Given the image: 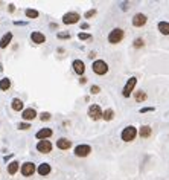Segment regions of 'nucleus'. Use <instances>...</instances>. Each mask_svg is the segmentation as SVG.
<instances>
[{"mask_svg":"<svg viewBox=\"0 0 169 180\" xmlns=\"http://www.w3.org/2000/svg\"><path fill=\"white\" fill-rule=\"evenodd\" d=\"M124 37H125L124 29H121V28H114V29L108 34V43H111V45H117V43H121V41L124 40Z\"/></svg>","mask_w":169,"mask_h":180,"instance_id":"f257e3e1","label":"nucleus"},{"mask_svg":"<svg viewBox=\"0 0 169 180\" xmlns=\"http://www.w3.org/2000/svg\"><path fill=\"white\" fill-rule=\"evenodd\" d=\"M136 136H137V128L133 127V125L125 127V128L122 130V133H121V137H122L124 142H131V140H134Z\"/></svg>","mask_w":169,"mask_h":180,"instance_id":"f03ea898","label":"nucleus"},{"mask_svg":"<svg viewBox=\"0 0 169 180\" xmlns=\"http://www.w3.org/2000/svg\"><path fill=\"white\" fill-rule=\"evenodd\" d=\"M91 69H93V72H94L96 75H105V73L108 72V64H107L104 60H96V61L93 63Z\"/></svg>","mask_w":169,"mask_h":180,"instance_id":"7ed1b4c3","label":"nucleus"},{"mask_svg":"<svg viewBox=\"0 0 169 180\" xmlns=\"http://www.w3.org/2000/svg\"><path fill=\"white\" fill-rule=\"evenodd\" d=\"M88 116H90L93 121H98V119H101V118L104 116V112L101 110V107H99L98 104H91V105L88 107Z\"/></svg>","mask_w":169,"mask_h":180,"instance_id":"20e7f679","label":"nucleus"},{"mask_svg":"<svg viewBox=\"0 0 169 180\" xmlns=\"http://www.w3.org/2000/svg\"><path fill=\"white\" fill-rule=\"evenodd\" d=\"M136 84H137V78H136V76H131V78H129V80L127 81L125 87H124L122 95H124L125 98H128V96L133 93V90H134V87H136Z\"/></svg>","mask_w":169,"mask_h":180,"instance_id":"39448f33","label":"nucleus"},{"mask_svg":"<svg viewBox=\"0 0 169 180\" xmlns=\"http://www.w3.org/2000/svg\"><path fill=\"white\" fill-rule=\"evenodd\" d=\"M90 153H91V147H90V145H85V143L78 145V147L75 148V156H76V157H87Z\"/></svg>","mask_w":169,"mask_h":180,"instance_id":"423d86ee","label":"nucleus"},{"mask_svg":"<svg viewBox=\"0 0 169 180\" xmlns=\"http://www.w3.org/2000/svg\"><path fill=\"white\" fill-rule=\"evenodd\" d=\"M79 14L78 12H67V14H64V17H63V23L64 25H73V23H78L79 22Z\"/></svg>","mask_w":169,"mask_h":180,"instance_id":"0eeeda50","label":"nucleus"},{"mask_svg":"<svg viewBox=\"0 0 169 180\" xmlns=\"http://www.w3.org/2000/svg\"><path fill=\"white\" fill-rule=\"evenodd\" d=\"M146 22H148V18H146V15H145V14H142V12H139V14H136V15L133 17V26H136V28H142V26H145V25H146Z\"/></svg>","mask_w":169,"mask_h":180,"instance_id":"6e6552de","label":"nucleus"},{"mask_svg":"<svg viewBox=\"0 0 169 180\" xmlns=\"http://www.w3.org/2000/svg\"><path fill=\"white\" fill-rule=\"evenodd\" d=\"M34 173H35V165H34L32 162H25V163L21 165V174H23L25 177H31Z\"/></svg>","mask_w":169,"mask_h":180,"instance_id":"1a4fd4ad","label":"nucleus"},{"mask_svg":"<svg viewBox=\"0 0 169 180\" xmlns=\"http://www.w3.org/2000/svg\"><path fill=\"white\" fill-rule=\"evenodd\" d=\"M37 150L43 153V154H47V153H50L52 151V143L49 142V140H40L38 143H37Z\"/></svg>","mask_w":169,"mask_h":180,"instance_id":"9d476101","label":"nucleus"},{"mask_svg":"<svg viewBox=\"0 0 169 180\" xmlns=\"http://www.w3.org/2000/svg\"><path fill=\"white\" fill-rule=\"evenodd\" d=\"M21 118H23L25 121H32V119L37 118V112H35L34 108H26V110H23Z\"/></svg>","mask_w":169,"mask_h":180,"instance_id":"9b49d317","label":"nucleus"},{"mask_svg":"<svg viewBox=\"0 0 169 180\" xmlns=\"http://www.w3.org/2000/svg\"><path fill=\"white\" fill-rule=\"evenodd\" d=\"M72 67H73V70H75L78 75H83V73L85 72V66L81 60H75L73 64H72Z\"/></svg>","mask_w":169,"mask_h":180,"instance_id":"f8f14e48","label":"nucleus"},{"mask_svg":"<svg viewBox=\"0 0 169 180\" xmlns=\"http://www.w3.org/2000/svg\"><path fill=\"white\" fill-rule=\"evenodd\" d=\"M56 147H58L60 150H69V148L72 147V142H70L69 139H66V137H61V139L56 140Z\"/></svg>","mask_w":169,"mask_h":180,"instance_id":"ddd939ff","label":"nucleus"},{"mask_svg":"<svg viewBox=\"0 0 169 180\" xmlns=\"http://www.w3.org/2000/svg\"><path fill=\"white\" fill-rule=\"evenodd\" d=\"M31 40L35 45H41V43L46 41V37H44V34H41V32H32L31 34Z\"/></svg>","mask_w":169,"mask_h":180,"instance_id":"4468645a","label":"nucleus"},{"mask_svg":"<svg viewBox=\"0 0 169 180\" xmlns=\"http://www.w3.org/2000/svg\"><path fill=\"white\" fill-rule=\"evenodd\" d=\"M50 136H52V130H50V128H43V130H40V131L37 133V139L46 140V139L50 137Z\"/></svg>","mask_w":169,"mask_h":180,"instance_id":"2eb2a0df","label":"nucleus"},{"mask_svg":"<svg viewBox=\"0 0 169 180\" xmlns=\"http://www.w3.org/2000/svg\"><path fill=\"white\" fill-rule=\"evenodd\" d=\"M11 40H12V34H11V32L5 34V35L2 37V40H0V47H2V49L8 47V45L11 43Z\"/></svg>","mask_w":169,"mask_h":180,"instance_id":"dca6fc26","label":"nucleus"},{"mask_svg":"<svg viewBox=\"0 0 169 180\" xmlns=\"http://www.w3.org/2000/svg\"><path fill=\"white\" fill-rule=\"evenodd\" d=\"M157 28H159L160 34H163V35H169V23L168 22H160V23L157 25Z\"/></svg>","mask_w":169,"mask_h":180,"instance_id":"f3484780","label":"nucleus"},{"mask_svg":"<svg viewBox=\"0 0 169 180\" xmlns=\"http://www.w3.org/2000/svg\"><path fill=\"white\" fill-rule=\"evenodd\" d=\"M11 107H12V110L20 112V110H23V101H21V99H18V98H15V99H12Z\"/></svg>","mask_w":169,"mask_h":180,"instance_id":"a211bd4d","label":"nucleus"},{"mask_svg":"<svg viewBox=\"0 0 169 180\" xmlns=\"http://www.w3.org/2000/svg\"><path fill=\"white\" fill-rule=\"evenodd\" d=\"M49 173H50V165L49 163H41L38 166V174L40 176H47Z\"/></svg>","mask_w":169,"mask_h":180,"instance_id":"6ab92c4d","label":"nucleus"},{"mask_svg":"<svg viewBox=\"0 0 169 180\" xmlns=\"http://www.w3.org/2000/svg\"><path fill=\"white\" fill-rule=\"evenodd\" d=\"M18 168H20L18 162H15V160H14V162H11V163L8 165V173H9L11 176H14V174L18 171Z\"/></svg>","mask_w":169,"mask_h":180,"instance_id":"aec40b11","label":"nucleus"},{"mask_svg":"<svg viewBox=\"0 0 169 180\" xmlns=\"http://www.w3.org/2000/svg\"><path fill=\"white\" fill-rule=\"evenodd\" d=\"M151 131H152V130H151V127H149V125H143V127H140V136H142V137H145V139L151 136Z\"/></svg>","mask_w":169,"mask_h":180,"instance_id":"412c9836","label":"nucleus"},{"mask_svg":"<svg viewBox=\"0 0 169 180\" xmlns=\"http://www.w3.org/2000/svg\"><path fill=\"white\" fill-rule=\"evenodd\" d=\"M114 118V112L111 110V108H107L105 112H104V116H102V119H105V121H111Z\"/></svg>","mask_w":169,"mask_h":180,"instance_id":"4be33fe9","label":"nucleus"},{"mask_svg":"<svg viewBox=\"0 0 169 180\" xmlns=\"http://www.w3.org/2000/svg\"><path fill=\"white\" fill-rule=\"evenodd\" d=\"M145 99H146V93H145L143 90L136 92V101H137V102H143Z\"/></svg>","mask_w":169,"mask_h":180,"instance_id":"5701e85b","label":"nucleus"},{"mask_svg":"<svg viewBox=\"0 0 169 180\" xmlns=\"http://www.w3.org/2000/svg\"><path fill=\"white\" fill-rule=\"evenodd\" d=\"M9 87H11V80L3 78V80L0 81V90H8Z\"/></svg>","mask_w":169,"mask_h":180,"instance_id":"b1692460","label":"nucleus"},{"mask_svg":"<svg viewBox=\"0 0 169 180\" xmlns=\"http://www.w3.org/2000/svg\"><path fill=\"white\" fill-rule=\"evenodd\" d=\"M26 17L28 18H37L38 17V11H35V9H26Z\"/></svg>","mask_w":169,"mask_h":180,"instance_id":"393cba45","label":"nucleus"},{"mask_svg":"<svg viewBox=\"0 0 169 180\" xmlns=\"http://www.w3.org/2000/svg\"><path fill=\"white\" fill-rule=\"evenodd\" d=\"M78 38L79 40H88V38H91V35L90 34H84V32H79L78 34Z\"/></svg>","mask_w":169,"mask_h":180,"instance_id":"a878e982","label":"nucleus"},{"mask_svg":"<svg viewBox=\"0 0 169 180\" xmlns=\"http://www.w3.org/2000/svg\"><path fill=\"white\" fill-rule=\"evenodd\" d=\"M40 119H41V121H49V119H50V113H47V112L44 113V112H43L41 115H40Z\"/></svg>","mask_w":169,"mask_h":180,"instance_id":"bb28decb","label":"nucleus"},{"mask_svg":"<svg viewBox=\"0 0 169 180\" xmlns=\"http://www.w3.org/2000/svg\"><path fill=\"white\" fill-rule=\"evenodd\" d=\"M94 14H96V9H90V11H87V12H85V18H90V17H93V15H94Z\"/></svg>","mask_w":169,"mask_h":180,"instance_id":"cd10ccee","label":"nucleus"},{"mask_svg":"<svg viewBox=\"0 0 169 180\" xmlns=\"http://www.w3.org/2000/svg\"><path fill=\"white\" fill-rule=\"evenodd\" d=\"M142 46H143V40H142V38L134 40V47H142Z\"/></svg>","mask_w":169,"mask_h":180,"instance_id":"c85d7f7f","label":"nucleus"},{"mask_svg":"<svg viewBox=\"0 0 169 180\" xmlns=\"http://www.w3.org/2000/svg\"><path fill=\"white\" fill-rule=\"evenodd\" d=\"M90 92H91L93 95H98V93L101 92V89H99L98 86H91V87H90Z\"/></svg>","mask_w":169,"mask_h":180,"instance_id":"c756f323","label":"nucleus"},{"mask_svg":"<svg viewBox=\"0 0 169 180\" xmlns=\"http://www.w3.org/2000/svg\"><path fill=\"white\" fill-rule=\"evenodd\" d=\"M58 38H70V34H66V32H60V34H58Z\"/></svg>","mask_w":169,"mask_h":180,"instance_id":"7c9ffc66","label":"nucleus"},{"mask_svg":"<svg viewBox=\"0 0 169 180\" xmlns=\"http://www.w3.org/2000/svg\"><path fill=\"white\" fill-rule=\"evenodd\" d=\"M18 128H20V130H28V128H31V125H29V124H20Z\"/></svg>","mask_w":169,"mask_h":180,"instance_id":"2f4dec72","label":"nucleus"},{"mask_svg":"<svg viewBox=\"0 0 169 180\" xmlns=\"http://www.w3.org/2000/svg\"><path fill=\"white\" fill-rule=\"evenodd\" d=\"M152 110H154V108H151V107H149V108H148V107H145V108H142V110H140V113H146V112H152Z\"/></svg>","mask_w":169,"mask_h":180,"instance_id":"473e14b6","label":"nucleus"}]
</instances>
